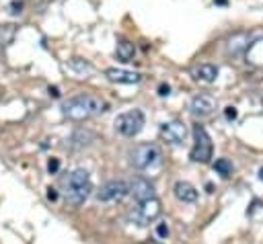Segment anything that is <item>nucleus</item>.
<instances>
[{"label": "nucleus", "mask_w": 263, "mask_h": 244, "mask_svg": "<svg viewBox=\"0 0 263 244\" xmlns=\"http://www.w3.org/2000/svg\"><path fill=\"white\" fill-rule=\"evenodd\" d=\"M105 111H107V103L92 94H78V96L68 98L62 105V115L72 121H84V119L101 115Z\"/></svg>", "instance_id": "f257e3e1"}, {"label": "nucleus", "mask_w": 263, "mask_h": 244, "mask_svg": "<svg viewBox=\"0 0 263 244\" xmlns=\"http://www.w3.org/2000/svg\"><path fill=\"white\" fill-rule=\"evenodd\" d=\"M66 185V201L72 205H80L84 203V199L90 195L92 185H90V176L84 168H74L68 178L64 180Z\"/></svg>", "instance_id": "f03ea898"}, {"label": "nucleus", "mask_w": 263, "mask_h": 244, "mask_svg": "<svg viewBox=\"0 0 263 244\" xmlns=\"http://www.w3.org/2000/svg\"><path fill=\"white\" fill-rule=\"evenodd\" d=\"M129 160L138 170H146V168H154L160 164L162 160V152L158 146L154 144H138L132 152H129Z\"/></svg>", "instance_id": "7ed1b4c3"}, {"label": "nucleus", "mask_w": 263, "mask_h": 244, "mask_svg": "<svg viewBox=\"0 0 263 244\" xmlns=\"http://www.w3.org/2000/svg\"><path fill=\"white\" fill-rule=\"evenodd\" d=\"M212 152H214L212 137L208 135V131H205L203 125L195 123V125H193V148H191V152H189V158H191L193 162L205 164V162H210Z\"/></svg>", "instance_id": "20e7f679"}, {"label": "nucleus", "mask_w": 263, "mask_h": 244, "mask_svg": "<svg viewBox=\"0 0 263 244\" xmlns=\"http://www.w3.org/2000/svg\"><path fill=\"white\" fill-rule=\"evenodd\" d=\"M144 123H146L144 113L140 109H132V111H125V113L117 115L115 129L125 137H134L144 129Z\"/></svg>", "instance_id": "39448f33"}, {"label": "nucleus", "mask_w": 263, "mask_h": 244, "mask_svg": "<svg viewBox=\"0 0 263 244\" xmlns=\"http://www.w3.org/2000/svg\"><path fill=\"white\" fill-rule=\"evenodd\" d=\"M162 213V203L156 199V197H152V199H146V201H138V207L132 211V219H134V223H138V226H148L150 221H154L158 215Z\"/></svg>", "instance_id": "423d86ee"}, {"label": "nucleus", "mask_w": 263, "mask_h": 244, "mask_svg": "<svg viewBox=\"0 0 263 244\" xmlns=\"http://www.w3.org/2000/svg\"><path fill=\"white\" fill-rule=\"evenodd\" d=\"M129 193V185L123 180H111L107 185L101 187V191L97 193V199L103 203H113V201H121L125 195Z\"/></svg>", "instance_id": "0eeeda50"}, {"label": "nucleus", "mask_w": 263, "mask_h": 244, "mask_svg": "<svg viewBox=\"0 0 263 244\" xmlns=\"http://www.w3.org/2000/svg\"><path fill=\"white\" fill-rule=\"evenodd\" d=\"M160 135L168 144H183L185 137H187V127H185L183 121L173 119V121H166V123L160 125Z\"/></svg>", "instance_id": "6e6552de"}, {"label": "nucleus", "mask_w": 263, "mask_h": 244, "mask_svg": "<svg viewBox=\"0 0 263 244\" xmlns=\"http://www.w3.org/2000/svg\"><path fill=\"white\" fill-rule=\"evenodd\" d=\"M214 109H216V103H214V98L208 96V94H197V96H193L191 103H189V113H191L193 117H199V119L212 115Z\"/></svg>", "instance_id": "1a4fd4ad"}, {"label": "nucleus", "mask_w": 263, "mask_h": 244, "mask_svg": "<svg viewBox=\"0 0 263 244\" xmlns=\"http://www.w3.org/2000/svg\"><path fill=\"white\" fill-rule=\"evenodd\" d=\"M105 78L117 84H138L142 80V76L138 72H127V70H117V68H109L105 70Z\"/></svg>", "instance_id": "9d476101"}, {"label": "nucleus", "mask_w": 263, "mask_h": 244, "mask_svg": "<svg viewBox=\"0 0 263 244\" xmlns=\"http://www.w3.org/2000/svg\"><path fill=\"white\" fill-rule=\"evenodd\" d=\"M129 193H132L138 201H146V199L156 197L154 187H152L146 178H134V180H132V185H129Z\"/></svg>", "instance_id": "9b49d317"}, {"label": "nucleus", "mask_w": 263, "mask_h": 244, "mask_svg": "<svg viewBox=\"0 0 263 244\" xmlns=\"http://www.w3.org/2000/svg\"><path fill=\"white\" fill-rule=\"evenodd\" d=\"M245 59H247L251 66H255V68H263V37L255 39V41L249 45V49H247V53H245Z\"/></svg>", "instance_id": "f8f14e48"}, {"label": "nucleus", "mask_w": 263, "mask_h": 244, "mask_svg": "<svg viewBox=\"0 0 263 244\" xmlns=\"http://www.w3.org/2000/svg\"><path fill=\"white\" fill-rule=\"evenodd\" d=\"M191 76L201 82H214L218 78V68L214 64H199L197 68L191 70Z\"/></svg>", "instance_id": "ddd939ff"}, {"label": "nucleus", "mask_w": 263, "mask_h": 244, "mask_svg": "<svg viewBox=\"0 0 263 244\" xmlns=\"http://www.w3.org/2000/svg\"><path fill=\"white\" fill-rule=\"evenodd\" d=\"M249 35L247 33H236L228 39V53L232 55H238V53H247L249 49Z\"/></svg>", "instance_id": "4468645a"}, {"label": "nucleus", "mask_w": 263, "mask_h": 244, "mask_svg": "<svg viewBox=\"0 0 263 244\" xmlns=\"http://www.w3.org/2000/svg\"><path fill=\"white\" fill-rule=\"evenodd\" d=\"M175 197H177L179 201H183V203H193V201L197 199V191H195L193 185H189V182H185V180H179V182L175 185Z\"/></svg>", "instance_id": "2eb2a0df"}, {"label": "nucleus", "mask_w": 263, "mask_h": 244, "mask_svg": "<svg viewBox=\"0 0 263 244\" xmlns=\"http://www.w3.org/2000/svg\"><path fill=\"white\" fill-rule=\"evenodd\" d=\"M134 53H136V47H134L132 41H127V39H119V41H117V45H115V55H117L119 62H123V64L132 62V59H134Z\"/></svg>", "instance_id": "dca6fc26"}, {"label": "nucleus", "mask_w": 263, "mask_h": 244, "mask_svg": "<svg viewBox=\"0 0 263 244\" xmlns=\"http://www.w3.org/2000/svg\"><path fill=\"white\" fill-rule=\"evenodd\" d=\"M92 139H95V135H92L90 131H84V129L74 131V133H72V137H70V141H72V146H74V148H84V146H88Z\"/></svg>", "instance_id": "f3484780"}, {"label": "nucleus", "mask_w": 263, "mask_h": 244, "mask_svg": "<svg viewBox=\"0 0 263 244\" xmlns=\"http://www.w3.org/2000/svg\"><path fill=\"white\" fill-rule=\"evenodd\" d=\"M214 170H216L218 174H222L224 178H228V176L232 174V162L226 160V158H218V160L214 162Z\"/></svg>", "instance_id": "a211bd4d"}, {"label": "nucleus", "mask_w": 263, "mask_h": 244, "mask_svg": "<svg viewBox=\"0 0 263 244\" xmlns=\"http://www.w3.org/2000/svg\"><path fill=\"white\" fill-rule=\"evenodd\" d=\"M14 33H16L14 25H2L0 27V45H8L14 37Z\"/></svg>", "instance_id": "6ab92c4d"}, {"label": "nucleus", "mask_w": 263, "mask_h": 244, "mask_svg": "<svg viewBox=\"0 0 263 244\" xmlns=\"http://www.w3.org/2000/svg\"><path fill=\"white\" fill-rule=\"evenodd\" d=\"M70 68L76 70V72H80V74H84V72L90 70V64H86V62L80 59V57H72V59H70Z\"/></svg>", "instance_id": "aec40b11"}, {"label": "nucleus", "mask_w": 263, "mask_h": 244, "mask_svg": "<svg viewBox=\"0 0 263 244\" xmlns=\"http://www.w3.org/2000/svg\"><path fill=\"white\" fill-rule=\"evenodd\" d=\"M58 168H60V160H58V158H51V160L47 162V170H49V174H55Z\"/></svg>", "instance_id": "412c9836"}, {"label": "nucleus", "mask_w": 263, "mask_h": 244, "mask_svg": "<svg viewBox=\"0 0 263 244\" xmlns=\"http://www.w3.org/2000/svg\"><path fill=\"white\" fill-rule=\"evenodd\" d=\"M156 234H158L160 238H166V236H168V228H166V223H158V228H156Z\"/></svg>", "instance_id": "4be33fe9"}, {"label": "nucleus", "mask_w": 263, "mask_h": 244, "mask_svg": "<svg viewBox=\"0 0 263 244\" xmlns=\"http://www.w3.org/2000/svg\"><path fill=\"white\" fill-rule=\"evenodd\" d=\"M10 8H12V10H10L12 14H21V12H23V10H21V8H23V2H12Z\"/></svg>", "instance_id": "5701e85b"}, {"label": "nucleus", "mask_w": 263, "mask_h": 244, "mask_svg": "<svg viewBox=\"0 0 263 244\" xmlns=\"http://www.w3.org/2000/svg\"><path fill=\"white\" fill-rule=\"evenodd\" d=\"M224 115H226V119H236V109L234 107H226Z\"/></svg>", "instance_id": "b1692460"}, {"label": "nucleus", "mask_w": 263, "mask_h": 244, "mask_svg": "<svg viewBox=\"0 0 263 244\" xmlns=\"http://www.w3.org/2000/svg\"><path fill=\"white\" fill-rule=\"evenodd\" d=\"M168 90H171V88H168V84H160V86H158V94H160V96H166V94H168Z\"/></svg>", "instance_id": "393cba45"}, {"label": "nucleus", "mask_w": 263, "mask_h": 244, "mask_svg": "<svg viewBox=\"0 0 263 244\" xmlns=\"http://www.w3.org/2000/svg\"><path fill=\"white\" fill-rule=\"evenodd\" d=\"M47 199H49V201H55V199H58L55 189H47Z\"/></svg>", "instance_id": "a878e982"}, {"label": "nucleus", "mask_w": 263, "mask_h": 244, "mask_svg": "<svg viewBox=\"0 0 263 244\" xmlns=\"http://www.w3.org/2000/svg\"><path fill=\"white\" fill-rule=\"evenodd\" d=\"M49 94H51V96H60V90H58V86H49Z\"/></svg>", "instance_id": "bb28decb"}, {"label": "nucleus", "mask_w": 263, "mask_h": 244, "mask_svg": "<svg viewBox=\"0 0 263 244\" xmlns=\"http://www.w3.org/2000/svg\"><path fill=\"white\" fill-rule=\"evenodd\" d=\"M259 178H261V180H263V168H261V170H259Z\"/></svg>", "instance_id": "cd10ccee"}, {"label": "nucleus", "mask_w": 263, "mask_h": 244, "mask_svg": "<svg viewBox=\"0 0 263 244\" xmlns=\"http://www.w3.org/2000/svg\"><path fill=\"white\" fill-rule=\"evenodd\" d=\"M261 107H263V98H261Z\"/></svg>", "instance_id": "c85d7f7f"}]
</instances>
